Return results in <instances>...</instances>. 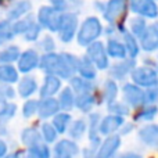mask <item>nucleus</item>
<instances>
[{"instance_id":"0eeeda50","label":"nucleus","mask_w":158,"mask_h":158,"mask_svg":"<svg viewBox=\"0 0 158 158\" xmlns=\"http://www.w3.org/2000/svg\"><path fill=\"white\" fill-rule=\"evenodd\" d=\"M22 140H24L25 144L33 146V144H36V143L39 142V136H38V133H36L35 131L29 129V131L24 132V135H22Z\"/></svg>"},{"instance_id":"f257e3e1","label":"nucleus","mask_w":158,"mask_h":158,"mask_svg":"<svg viewBox=\"0 0 158 158\" xmlns=\"http://www.w3.org/2000/svg\"><path fill=\"white\" fill-rule=\"evenodd\" d=\"M36 65V54L33 52H27L19 60V69L21 71H29Z\"/></svg>"},{"instance_id":"20e7f679","label":"nucleus","mask_w":158,"mask_h":158,"mask_svg":"<svg viewBox=\"0 0 158 158\" xmlns=\"http://www.w3.org/2000/svg\"><path fill=\"white\" fill-rule=\"evenodd\" d=\"M35 90V82L29 78H25L19 85V93L22 96H29Z\"/></svg>"},{"instance_id":"9d476101","label":"nucleus","mask_w":158,"mask_h":158,"mask_svg":"<svg viewBox=\"0 0 158 158\" xmlns=\"http://www.w3.org/2000/svg\"><path fill=\"white\" fill-rule=\"evenodd\" d=\"M43 129H44V135H46V139L52 142V140L54 139V132H53V129L50 128L49 125H46V126H44Z\"/></svg>"},{"instance_id":"423d86ee","label":"nucleus","mask_w":158,"mask_h":158,"mask_svg":"<svg viewBox=\"0 0 158 158\" xmlns=\"http://www.w3.org/2000/svg\"><path fill=\"white\" fill-rule=\"evenodd\" d=\"M13 36V32H11V27L8 22H0V44L4 43L6 40Z\"/></svg>"},{"instance_id":"2eb2a0df","label":"nucleus","mask_w":158,"mask_h":158,"mask_svg":"<svg viewBox=\"0 0 158 158\" xmlns=\"http://www.w3.org/2000/svg\"><path fill=\"white\" fill-rule=\"evenodd\" d=\"M7 158H17V156H15V154H13V156H8Z\"/></svg>"},{"instance_id":"9b49d317","label":"nucleus","mask_w":158,"mask_h":158,"mask_svg":"<svg viewBox=\"0 0 158 158\" xmlns=\"http://www.w3.org/2000/svg\"><path fill=\"white\" fill-rule=\"evenodd\" d=\"M4 108H6V98H4V94L0 92V115L3 114Z\"/></svg>"},{"instance_id":"1a4fd4ad","label":"nucleus","mask_w":158,"mask_h":158,"mask_svg":"<svg viewBox=\"0 0 158 158\" xmlns=\"http://www.w3.org/2000/svg\"><path fill=\"white\" fill-rule=\"evenodd\" d=\"M35 106L36 104L33 103V101H29V103L25 104V110H24V114L27 115V117H29L31 114H32L33 111H35Z\"/></svg>"},{"instance_id":"39448f33","label":"nucleus","mask_w":158,"mask_h":158,"mask_svg":"<svg viewBox=\"0 0 158 158\" xmlns=\"http://www.w3.org/2000/svg\"><path fill=\"white\" fill-rule=\"evenodd\" d=\"M18 57V49L17 47H8L3 53H0V60L6 61V63H11Z\"/></svg>"},{"instance_id":"ddd939ff","label":"nucleus","mask_w":158,"mask_h":158,"mask_svg":"<svg viewBox=\"0 0 158 158\" xmlns=\"http://www.w3.org/2000/svg\"><path fill=\"white\" fill-rule=\"evenodd\" d=\"M24 158H38V156H35V154H33V153H32V151H31V153H29V154H28V156H25Z\"/></svg>"},{"instance_id":"f03ea898","label":"nucleus","mask_w":158,"mask_h":158,"mask_svg":"<svg viewBox=\"0 0 158 158\" xmlns=\"http://www.w3.org/2000/svg\"><path fill=\"white\" fill-rule=\"evenodd\" d=\"M68 144L69 143L63 142L57 146V156H56V158H71L72 154L77 153V146L71 144L68 147Z\"/></svg>"},{"instance_id":"f8f14e48","label":"nucleus","mask_w":158,"mask_h":158,"mask_svg":"<svg viewBox=\"0 0 158 158\" xmlns=\"http://www.w3.org/2000/svg\"><path fill=\"white\" fill-rule=\"evenodd\" d=\"M6 150H7V147H6V144L2 142V140H0V158H2V157L6 154Z\"/></svg>"},{"instance_id":"4468645a","label":"nucleus","mask_w":158,"mask_h":158,"mask_svg":"<svg viewBox=\"0 0 158 158\" xmlns=\"http://www.w3.org/2000/svg\"><path fill=\"white\" fill-rule=\"evenodd\" d=\"M136 156H132V154H129V156H125V157H122V158H135Z\"/></svg>"},{"instance_id":"6e6552de","label":"nucleus","mask_w":158,"mask_h":158,"mask_svg":"<svg viewBox=\"0 0 158 158\" xmlns=\"http://www.w3.org/2000/svg\"><path fill=\"white\" fill-rule=\"evenodd\" d=\"M28 8H29V4H28V3H25V2L19 3L18 6H15L14 8H11V11H10V17H11V18L19 17L22 13H25V11H27Z\"/></svg>"},{"instance_id":"7ed1b4c3","label":"nucleus","mask_w":158,"mask_h":158,"mask_svg":"<svg viewBox=\"0 0 158 158\" xmlns=\"http://www.w3.org/2000/svg\"><path fill=\"white\" fill-rule=\"evenodd\" d=\"M0 79L4 82H14L17 79V72L10 65H0Z\"/></svg>"}]
</instances>
